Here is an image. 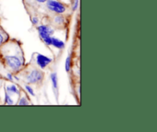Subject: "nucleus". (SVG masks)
Returning a JSON list of instances; mask_svg holds the SVG:
<instances>
[{
	"label": "nucleus",
	"mask_w": 157,
	"mask_h": 132,
	"mask_svg": "<svg viewBox=\"0 0 157 132\" xmlns=\"http://www.w3.org/2000/svg\"><path fill=\"white\" fill-rule=\"evenodd\" d=\"M71 7L60 0H47L38 12L40 18L51 14H71Z\"/></svg>",
	"instance_id": "7ed1b4c3"
},
{
	"label": "nucleus",
	"mask_w": 157,
	"mask_h": 132,
	"mask_svg": "<svg viewBox=\"0 0 157 132\" xmlns=\"http://www.w3.org/2000/svg\"><path fill=\"white\" fill-rule=\"evenodd\" d=\"M10 38L9 34L5 31V29L0 25V46L3 44V43L6 42L7 40H9Z\"/></svg>",
	"instance_id": "9b49d317"
},
{
	"label": "nucleus",
	"mask_w": 157,
	"mask_h": 132,
	"mask_svg": "<svg viewBox=\"0 0 157 132\" xmlns=\"http://www.w3.org/2000/svg\"><path fill=\"white\" fill-rule=\"evenodd\" d=\"M71 56L69 55L67 58V60L65 61V70L67 73H69L71 71Z\"/></svg>",
	"instance_id": "f8f14e48"
},
{
	"label": "nucleus",
	"mask_w": 157,
	"mask_h": 132,
	"mask_svg": "<svg viewBox=\"0 0 157 132\" xmlns=\"http://www.w3.org/2000/svg\"><path fill=\"white\" fill-rule=\"evenodd\" d=\"M35 28L38 31L41 41L47 46H50L52 45V37L55 33V29L49 25L41 24V23Z\"/></svg>",
	"instance_id": "39448f33"
},
{
	"label": "nucleus",
	"mask_w": 157,
	"mask_h": 132,
	"mask_svg": "<svg viewBox=\"0 0 157 132\" xmlns=\"http://www.w3.org/2000/svg\"><path fill=\"white\" fill-rule=\"evenodd\" d=\"M0 61L3 68L12 75H15L25 64L22 43L16 38H9L0 46Z\"/></svg>",
	"instance_id": "f257e3e1"
},
{
	"label": "nucleus",
	"mask_w": 157,
	"mask_h": 132,
	"mask_svg": "<svg viewBox=\"0 0 157 132\" xmlns=\"http://www.w3.org/2000/svg\"><path fill=\"white\" fill-rule=\"evenodd\" d=\"M52 46H54V47L57 48V49H63L65 46V44H64V41H62L61 40L58 39V38H55V37L52 36Z\"/></svg>",
	"instance_id": "9d476101"
},
{
	"label": "nucleus",
	"mask_w": 157,
	"mask_h": 132,
	"mask_svg": "<svg viewBox=\"0 0 157 132\" xmlns=\"http://www.w3.org/2000/svg\"><path fill=\"white\" fill-rule=\"evenodd\" d=\"M52 61H53V60L52 58L44 56V55L38 53V52H34L32 54V58H31L29 62H31L36 67L44 71L46 68H48Z\"/></svg>",
	"instance_id": "0eeeda50"
},
{
	"label": "nucleus",
	"mask_w": 157,
	"mask_h": 132,
	"mask_svg": "<svg viewBox=\"0 0 157 132\" xmlns=\"http://www.w3.org/2000/svg\"><path fill=\"white\" fill-rule=\"evenodd\" d=\"M52 81V88H53V92L55 95L56 100L58 101V75H57L56 72H54L51 75Z\"/></svg>",
	"instance_id": "1a4fd4ad"
},
{
	"label": "nucleus",
	"mask_w": 157,
	"mask_h": 132,
	"mask_svg": "<svg viewBox=\"0 0 157 132\" xmlns=\"http://www.w3.org/2000/svg\"><path fill=\"white\" fill-rule=\"evenodd\" d=\"M46 1L47 0H22V2L29 16H38V12Z\"/></svg>",
	"instance_id": "423d86ee"
},
{
	"label": "nucleus",
	"mask_w": 157,
	"mask_h": 132,
	"mask_svg": "<svg viewBox=\"0 0 157 132\" xmlns=\"http://www.w3.org/2000/svg\"><path fill=\"white\" fill-rule=\"evenodd\" d=\"M18 102L16 103V105H29V104H32L30 99L28 97V95L20 87V93L18 95Z\"/></svg>",
	"instance_id": "6e6552de"
},
{
	"label": "nucleus",
	"mask_w": 157,
	"mask_h": 132,
	"mask_svg": "<svg viewBox=\"0 0 157 132\" xmlns=\"http://www.w3.org/2000/svg\"><path fill=\"white\" fill-rule=\"evenodd\" d=\"M25 88L27 89V91H29V93H30L31 95H34L33 89H32V87H31V86L26 85V84H25Z\"/></svg>",
	"instance_id": "4468645a"
},
{
	"label": "nucleus",
	"mask_w": 157,
	"mask_h": 132,
	"mask_svg": "<svg viewBox=\"0 0 157 132\" xmlns=\"http://www.w3.org/2000/svg\"><path fill=\"white\" fill-rule=\"evenodd\" d=\"M78 2H79V1L78 0H73V2H72V4H71V10L72 11H75L77 9H78Z\"/></svg>",
	"instance_id": "ddd939ff"
},
{
	"label": "nucleus",
	"mask_w": 157,
	"mask_h": 132,
	"mask_svg": "<svg viewBox=\"0 0 157 132\" xmlns=\"http://www.w3.org/2000/svg\"><path fill=\"white\" fill-rule=\"evenodd\" d=\"M45 75L46 73L44 70L29 62L27 64L25 63L24 67L19 72L14 75V77L17 80L21 81L25 85L26 84L38 89L44 84Z\"/></svg>",
	"instance_id": "f03ea898"
},
{
	"label": "nucleus",
	"mask_w": 157,
	"mask_h": 132,
	"mask_svg": "<svg viewBox=\"0 0 157 132\" xmlns=\"http://www.w3.org/2000/svg\"><path fill=\"white\" fill-rule=\"evenodd\" d=\"M71 21V14H51L41 18V24L49 25L55 30H65Z\"/></svg>",
	"instance_id": "20e7f679"
}]
</instances>
